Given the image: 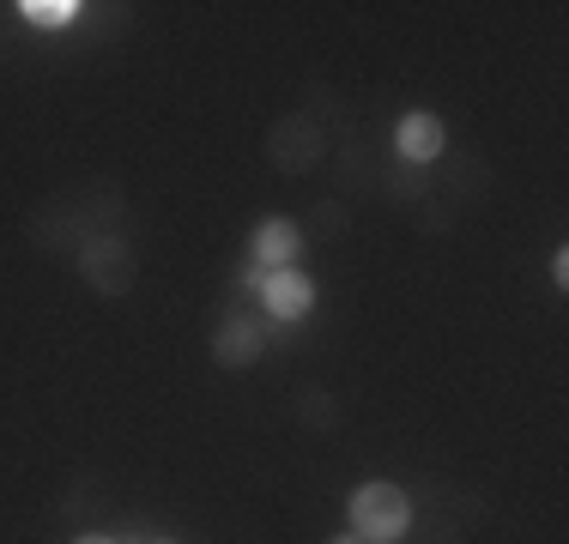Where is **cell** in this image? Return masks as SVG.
Segmentation results:
<instances>
[{
    "mask_svg": "<svg viewBox=\"0 0 569 544\" xmlns=\"http://www.w3.org/2000/svg\"><path fill=\"white\" fill-rule=\"evenodd\" d=\"M73 544H121V538H110V533H79Z\"/></svg>",
    "mask_w": 569,
    "mask_h": 544,
    "instance_id": "cell-15",
    "label": "cell"
},
{
    "mask_svg": "<svg viewBox=\"0 0 569 544\" xmlns=\"http://www.w3.org/2000/svg\"><path fill=\"white\" fill-rule=\"evenodd\" d=\"M346 224H351V206H346V200H316V212H309V230H303V236L333 242Z\"/></svg>",
    "mask_w": 569,
    "mask_h": 544,
    "instance_id": "cell-11",
    "label": "cell"
},
{
    "mask_svg": "<svg viewBox=\"0 0 569 544\" xmlns=\"http://www.w3.org/2000/svg\"><path fill=\"white\" fill-rule=\"evenodd\" d=\"M346 194H363V188H376V182H382V175H376L370 170V158H363V145H346Z\"/></svg>",
    "mask_w": 569,
    "mask_h": 544,
    "instance_id": "cell-13",
    "label": "cell"
},
{
    "mask_svg": "<svg viewBox=\"0 0 569 544\" xmlns=\"http://www.w3.org/2000/svg\"><path fill=\"white\" fill-rule=\"evenodd\" d=\"M303 224H291V218H261L249 236V261L261 272H279V266H297V254H303Z\"/></svg>",
    "mask_w": 569,
    "mask_h": 544,
    "instance_id": "cell-6",
    "label": "cell"
},
{
    "mask_svg": "<svg viewBox=\"0 0 569 544\" xmlns=\"http://www.w3.org/2000/svg\"><path fill=\"white\" fill-rule=\"evenodd\" d=\"M551 284H558V291H569V249L551 254Z\"/></svg>",
    "mask_w": 569,
    "mask_h": 544,
    "instance_id": "cell-14",
    "label": "cell"
},
{
    "mask_svg": "<svg viewBox=\"0 0 569 544\" xmlns=\"http://www.w3.org/2000/svg\"><path fill=\"white\" fill-rule=\"evenodd\" d=\"M291 412H297V424H303L309 435H328V430L346 424V405L333 400L328 387H303V393L291 400Z\"/></svg>",
    "mask_w": 569,
    "mask_h": 544,
    "instance_id": "cell-8",
    "label": "cell"
},
{
    "mask_svg": "<svg viewBox=\"0 0 569 544\" xmlns=\"http://www.w3.org/2000/svg\"><path fill=\"white\" fill-rule=\"evenodd\" d=\"M382 188H388V200H400V206H418V200H430V170L395 163V170H382Z\"/></svg>",
    "mask_w": 569,
    "mask_h": 544,
    "instance_id": "cell-10",
    "label": "cell"
},
{
    "mask_svg": "<svg viewBox=\"0 0 569 544\" xmlns=\"http://www.w3.org/2000/svg\"><path fill=\"white\" fill-rule=\"evenodd\" d=\"M261 303L273 321H303L309 309H316V279H309L303 266H279V272H261Z\"/></svg>",
    "mask_w": 569,
    "mask_h": 544,
    "instance_id": "cell-5",
    "label": "cell"
},
{
    "mask_svg": "<svg viewBox=\"0 0 569 544\" xmlns=\"http://www.w3.org/2000/svg\"><path fill=\"white\" fill-rule=\"evenodd\" d=\"M79 279L98 296H128L133 284H140V254H133L128 236H116V230H91V236L79 242Z\"/></svg>",
    "mask_w": 569,
    "mask_h": 544,
    "instance_id": "cell-3",
    "label": "cell"
},
{
    "mask_svg": "<svg viewBox=\"0 0 569 544\" xmlns=\"http://www.w3.org/2000/svg\"><path fill=\"white\" fill-rule=\"evenodd\" d=\"M437 170L449 175V206H455V212L467 206V200H479L485 188H491V170H485V158H479V163H449V158H442Z\"/></svg>",
    "mask_w": 569,
    "mask_h": 544,
    "instance_id": "cell-9",
    "label": "cell"
},
{
    "mask_svg": "<svg viewBox=\"0 0 569 544\" xmlns=\"http://www.w3.org/2000/svg\"><path fill=\"white\" fill-rule=\"evenodd\" d=\"M158 544H164V538H158Z\"/></svg>",
    "mask_w": 569,
    "mask_h": 544,
    "instance_id": "cell-17",
    "label": "cell"
},
{
    "mask_svg": "<svg viewBox=\"0 0 569 544\" xmlns=\"http://www.w3.org/2000/svg\"><path fill=\"white\" fill-rule=\"evenodd\" d=\"M328 544H363V538H358V533H333Z\"/></svg>",
    "mask_w": 569,
    "mask_h": 544,
    "instance_id": "cell-16",
    "label": "cell"
},
{
    "mask_svg": "<svg viewBox=\"0 0 569 544\" xmlns=\"http://www.w3.org/2000/svg\"><path fill=\"white\" fill-rule=\"evenodd\" d=\"M346 514H351V533L363 544H395V538H406V526H412V496L388 478H370L346 496Z\"/></svg>",
    "mask_w": 569,
    "mask_h": 544,
    "instance_id": "cell-1",
    "label": "cell"
},
{
    "mask_svg": "<svg viewBox=\"0 0 569 544\" xmlns=\"http://www.w3.org/2000/svg\"><path fill=\"white\" fill-rule=\"evenodd\" d=\"M321 158H328V128L309 109H284L267 128V163L279 175H309V170H321Z\"/></svg>",
    "mask_w": 569,
    "mask_h": 544,
    "instance_id": "cell-2",
    "label": "cell"
},
{
    "mask_svg": "<svg viewBox=\"0 0 569 544\" xmlns=\"http://www.w3.org/2000/svg\"><path fill=\"white\" fill-rule=\"evenodd\" d=\"M19 12H24V24H73L79 19L73 0H19Z\"/></svg>",
    "mask_w": 569,
    "mask_h": 544,
    "instance_id": "cell-12",
    "label": "cell"
},
{
    "mask_svg": "<svg viewBox=\"0 0 569 544\" xmlns=\"http://www.w3.org/2000/svg\"><path fill=\"white\" fill-rule=\"evenodd\" d=\"M442 152H449V128H442L437 109H412L395 128V163H412V170H437Z\"/></svg>",
    "mask_w": 569,
    "mask_h": 544,
    "instance_id": "cell-4",
    "label": "cell"
},
{
    "mask_svg": "<svg viewBox=\"0 0 569 544\" xmlns=\"http://www.w3.org/2000/svg\"><path fill=\"white\" fill-rule=\"evenodd\" d=\"M261 351H267L261 326L242 321V315H230L219 333H212V363H219V370H254V363H261Z\"/></svg>",
    "mask_w": 569,
    "mask_h": 544,
    "instance_id": "cell-7",
    "label": "cell"
}]
</instances>
